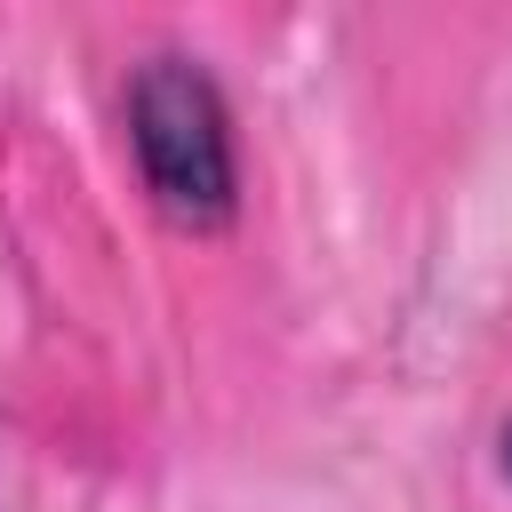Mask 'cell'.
<instances>
[{"instance_id": "2", "label": "cell", "mask_w": 512, "mask_h": 512, "mask_svg": "<svg viewBox=\"0 0 512 512\" xmlns=\"http://www.w3.org/2000/svg\"><path fill=\"white\" fill-rule=\"evenodd\" d=\"M504 464H512V432H504Z\"/></svg>"}, {"instance_id": "1", "label": "cell", "mask_w": 512, "mask_h": 512, "mask_svg": "<svg viewBox=\"0 0 512 512\" xmlns=\"http://www.w3.org/2000/svg\"><path fill=\"white\" fill-rule=\"evenodd\" d=\"M128 144L144 160V184L152 200L176 216V224H224L232 216V120H224V96L200 64L184 56H152L136 80H128Z\"/></svg>"}]
</instances>
